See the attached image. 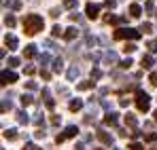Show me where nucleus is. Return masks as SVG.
I'll use <instances>...</instances> for the list:
<instances>
[{"instance_id":"obj_6","label":"nucleus","mask_w":157,"mask_h":150,"mask_svg":"<svg viewBox=\"0 0 157 150\" xmlns=\"http://www.w3.org/2000/svg\"><path fill=\"white\" fill-rule=\"evenodd\" d=\"M98 137H100V142H104V144H113V137H110L106 131H98Z\"/></svg>"},{"instance_id":"obj_2","label":"nucleus","mask_w":157,"mask_h":150,"mask_svg":"<svg viewBox=\"0 0 157 150\" xmlns=\"http://www.w3.org/2000/svg\"><path fill=\"white\" fill-rule=\"evenodd\" d=\"M149 104H151L149 95H147L144 91H140V89H138V93H136V106H138V110L147 112V110H149Z\"/></svg>"},{"instance_id":"obj_16","label":"nucleus","mask_w":157,"mask_h":150,"mask_svg":"<svg viewBox=\"0 0 157 150\" xmlns=\"http://www.w3.org/2000/svg\"><path fill=\"white\" fill-rule=\"evenodd\" d=\"M151 64H153V57H151V55H144V57H142V66H144V68H151Z\"/></svg>"},{"instance_id":"obj_27","label":"nucleus","mask_w":157,"mask_h":150,"mask_svg":"<svg viewBox=\"0 0 157 150\" xmlns=\"http://www.w3.org/2000/svg\"><path fill=\"white\" fill-rule=\"evenodd\" d=\"M149 80H151L153 87H157V74H151V76H149Z\"/></svg>"},{"instance_id":"obj_30","label":"nucleus","mask_w":157,"mask_h":150,"mask_svg":"<svg viewBox=\"0 0 157 150\" xmlns=\"http://www.w3.org/2000/svg\"><path fill=\"white\" fill-rule=\"evenodd\" d=\"M149 49H151V51H157V42H155V40H151V42H149Z\"/></svg>"},{"instance_id":"obj_37","label":"nucleus","mask_w":157,"mask_h":150,"mask_svg":"<svg viewBox=\"0 0 157 150\" xmlns=\"http://www.w3.org/2000/svg\"><path fill=\"white\" fill-rule=\"evenodd\" d=\"M26 85H28V89H32V91L36 89V82H32V80H30V82H26Z\"/></svg>"},{"instance_id":"obj_35","label":"nucleus","mask_w":157,"mask_h":150,"mask_svg":"<svg viewBox=\"0 0 157 150\" xmlns=\"http://www.w3.org/2000/svg\"><path fill=\"white\" fill-rule=\"evenodd\" d=\"M132 66V59H128V61H121V68H130Z\"/></svg>"},{"instance_id":"obj_15","label":"nucleus","mask_w":157,"mask_h":150,"mask_svg":"<svg viewBox=\"0 0 157 150\" xmlns=\"http://www.w3.org/2000/svg\"><path fill=\"white\" fill-rule=\"evenodd\" d=\"M104 61H106V64H115V61H117V55H115V53H106Z\"/></svg>"},{"instance_id":"obj_18","label":"nucleus","mask_w":157,"mask_h":150,"mask_svg":"<svg viewBox=\"0 0 157 150\" xmlns=\"http://www.w3.org/2000/svg\"><path fill=\"white\" fill-rule=\"evenodd\" d=\"M64 36H66V38H68V40H70V38H75V36H77V30H75V27H68V30H66V34H64Z\"/></svg>"},{"instance_id":"obj_29","label":"nucleus","mask_w":157,"mask_h":150,"mask_svg":"<svg viewBox=\"0 0 157 150\" xmlns=\"http://www.w3.org/2000/svg\"><path fill=\"white\" fill-rule=\"evenodd\" d=\"M144 140H149V142H153V140H157V133H149Z\"/></svg>"},{"instance_id":"obj_10","label":"nucleus","mask_w":157,"mask_h":150,"mask_svg":"<svg viewBox=\"0 0 157 150\" xmlns=\"http://www.w3.org/2000/svg\"><path fill=\"white\" fill-rule=\"evenodd\" d=\"M136 123H138V121H136V116H134V114H125V125L136 127Z\"/></svg>"},{"instance_id":"obj_34","label":"nucleus","mask_w":157,"mask_h":150,"mask_svg":"<svg viewBox=\"0 0 157 150\" xmlns=\"http://www.w3.org/2000/svg\"><path fill=\"white\" fill-rule=\"evenodd\" d=\"M130 150H142V146H140V144H136V142H134V144H132V146H130Z\"/></svg>"},{"instance_id":"obj_43","label":"nucleus","mask_w":157,"mask_h":150,"mask_svg":"<svg viewBox=\"0 0 157 150\" xmlns=\"http://www.w3.org/2000/svg\"><path fill=\"white\" fill-rule=\"evenodd\" d=\"M96 150H102V148H96Z\"/></svg>"},{"instance_id":"obj_21","label":"nucleus","mask_w":157,"mask_h":150,"mask_svg":"<svg viewBox=\"0 0 157 150\" xmlns=\"http://www.w3.org/2000/svg\"><path fill=\"white\" fill-rule=\"evenodd\" d=\"M21 104L24 106H30L32 104V95H21Z\"/></svg>"},{"instance_id":"obj_14","label":"nucleus","mask_w":157,"mask_h":150,"mask_svg":"<svg viewBox=\"0 0 157 150\" xmlns=\"http://www.w3.org/2000/svg\"><path fill=\"white\" fill-rule=\"evenodd\" d=\"M130 13H132V17H140V6H138V4H132Z\"/></svg>"},{"instance_id":"obj_32","label":"nucleus","mask_w":157,"mask_h":150,"mask_svg":"<svg viewBox=\"0 0 157 150\" xmlns=\"http://www.w3.org/2000/svg\"><path fill=\"white\" fill-rule=\"evenodd\" d=\"M2 110H4V112L11 110V101H4V104H2Z\"/></svg>"},{"instance_id":"obj_5","label":"nucleus","mask_w":157,"mask_h":150,"mask_svg":"<svg viewBox=\"0 0 157 150\" xmlns=\"http://www.w3.org/2000/svg\"><path fill=\"white\" fill-rule=\"evenodd\" d=\"M15 80H17V76L13 72H6V70L2 72V82H15Z\"/></svg>"},{"instance_id":"obj_36","label":"nucleus","mask_w":157,"mask_h":150,"mask_svg":"<svg viewBox=\"0 0 157 150\" xmlns=\"http://www.w3.org/2000/svg\"><path fill=\"white\" fill-rule=\"evenodd\" d=\"M115 4H117V2H115V0H106V6H108V9H113V6H115Z\"/></svg>"},{"instance_id":"obj_11","label":"nucleus","mask_w":157,"mask_h":150,"mask_svg":"<svg viewBox=\"0 0 157 150\" xmlns=\"http://www.w3.org/2000/svg\"><path fill=\"white\" fill-rule=\"evenodd\" d=\"M62 66H64L62 59H53V72H62Z\"/></svg>"},{"instance_id":"obj_28","label":"nucleus","mask_w":157,"mask_h":150,"mask_svg":"<svg viewBox=\"0 0 157 150\" xmlns=\"http://www.w3.org/2000/svg\"><path fill=\"white\" fill-rule=\"evenodd\" d=\"M59 34H62V27L55 25V27H53V36H59Z\"/></svg>"},{"instance_id":"obj_42","label":"nucleus","mask_w":157,"mask_h":150,"mask_svg":"<svg viewBox=\"0 0 157 150\" xmlns=\"http://www.w3.org/2000/svg\"><path fill=\"white\" fill-rule=\"evenodd\" d=\"M153 116H155V121H157V110H155V114H153Z\"/></svg>"},{"instance_id":"obj_33","label":"nucleus","mask_w":157,"mask_h":150,"mask_svg":"<svg viewBox=\"0 0 157 150\" xmlns=\"http://www.w3.org/2000/svg\"><path fill=\"white\" fill-rule=\"evenodd\" d=\"M34 135H36V137H38V140H40V137H45V131H43V129H38V131H36V133H34Z\"/></svg>"},{"instance_id":"obj_19","label":"nucleus","mask_w":157,"mask_h":150,"mask_svg":"<svg viewBox=\"0 0 157 150\" xmlns=\"http://www.w3.org/2000/svg\"><path fill=\"white\" fill-rule=\"evenodd\" d=\"M81 108H83V101L81 100H75L72 104H70V110H81Z\"/></svg>"},{"instance_id":"obj_40","label":"nucleus","mask_w":157,"mask_h":150,"mask_svg":"<svg viewBox=\"0 0 157 150\" xmlns=\"http://www.w3.org/2000/svg\"><path fill=\"white\" fill-rule=\"evenodd\" d=\"M24 150H40V148H36V146H32V144H28V146H26Z\"/></svg>"},{"instance_id":"obj_25","label":"nucleus","mask_w":157,"mask_h":150,"mask_svg":"<svg viewBox=\"0 0 157 150\" xmlns=\"http://www.w3.org/2000/svg\"><path fill=\"white\" fill-rule=\"evenodd\" d=\"M100 76H102V72H100L98 68H96V70H91V78H100Z\"/></svg>"},{"instance_id":"obj_13","label":"nucleus","mask_w":157,"mask_h":150,"mask_svg":"<svg viewBox=\"0 0 157 150\" xmlns=\"http://www.w3.org/2000/svg\"><path fill=\"white\" fill-rule=\"evenodd\" d=\"M24 53H26V57H34V55H36V47H34V45H30V47H26Z\"/></svg>"},{"instance_id":"obj_8","label":"nucleus","mask_w":157,"mask_h":150,"mask_svg":"<svg viewBox=\"0 0 157 150\" xmlns=\"http://www.w3.org/2000/svg\"><path fill=\"white\" fill-rule=\"evenodd\" d=\"M77 133H78V129H77V127H75V125L66 127V131H64V135H66V137H75Z\"/></svg>"},{"instance_id":"obj_20","label":"nucleus","mask_w":157,"mask_h":150,"mask_svg":"<svg viewBox=\"0 0 157 150\" xmlns=\"http://www.w3.org/2000/svg\"><path fill=\"white\" fill-rule=\"evenodd\" d=\"M77 76H78V68H70V70H68V78H70V80H75Z\"/></svg>"},{"instance_id":"obj_7","label":"nucleus","mask_w":157,"mask_h":150,"mask_svg":"<svg viewBox=\"0 0 157 150\" xmlns=\"http://www.w3.org/2000/svg\"><path fill=\"white\" fill-rule=\"evenodd\" d=\"M104 123L106 125H117V114H115V112H108L106 119H104Z\"/></svg>"},{"instance_id":"obj_31","label":"nucleus","mask_w":157,"mask_h":150,"mask_svg":"<svg viewBox=\"0 0 157 150\" xmlns=\"http://www.w3.org/2000/svg\"><path fill=\"white\" fill-rule=\"evenodd\" d=\"M9 64H11V66H17V64H19V59H17V57H11V59H9Z\"/></svg>"},{"instance_id":"obj_38","label":"nucleus","mask_w":157,"mask_h":150,"mask_svg":"<svg viewBox=\"0 0 157 150\" xmlns=\"http://www.w3.org/2000/svg\"><path fill=\"white\" fill-rule=\"evenodd\" d=\"M142 32H151V24H144V25H142Z\"/></svg>"},{"instance_id":"obj_22","label":"nucleus","mask_w":157,"mask_h":150,"mask_svg":"<svg viewBox=\"0 0 157 150\" xmlns=\"http://www.w3.org/2000/svg\"><path fill=\"white\" fill-rule=\"evenodd\" d=\"M91 87H94V82H81L77 89H81V91H83V89H91Z\"/></svg>"},{"instance_id":"obj_12","label":"nucleus","mask_w":157,"mask_h":150,"mask_svg":"<svg viewBox=\"0 0 157 150\" xmlns=\"http://www.w3.org/2000/svg\"><path fill=\"white\" fill-rule=\"evenodd\" d=\"M4 137H6V140H15V137H17V131H15V129H6V131H4Z\"/></svg>"},{"instance_id":"obj_26","label":"nucleus","mask_w":157,"mask_h":150,"mask_svg":"<svg viewBox=\"0 0 157 150\" xmlns=\"http://www.w3.org/2000/svg\"><path fill=\"white\" fill-rule=\"evenodd\" d=\"M136 51V45H125V53H134Z\"/></svg>"},{"instance_id":"obj_41","label":"nucleus","mask_w":157,"mask_h":150,"mask_svg":"<svg viewBox=\"0 0 157 150\" xmlns=\"http://www.w3.org/2000/svg\"><path fill=\"white\" fill-rule=\"evenodd\" d=\"M75 150H83V146H81V144H77V146H75Z\"/></svg>"},{"instance_id":"obj_24","label":"nucleus","mask_w":157,"mask_h":150,"mask_svg":"<svg viewBox=\"0 0 157 150\" xmlns=\"http://www.w3.org/2000/svg\"><path fill=\"white\" fill-rule=\"evenodd\" d=\"M4 24H6V25H11V27H13V25H15V19H13V17L9 15V17H4Z\"/></svg>"},{"instance_id":"obj_9","label":"nucleus","mask_w":157,"mask_h":150,"mask_svg":"<svg viewBox=\"0 0 157 150\" xmlns=\"http://www.w3.org/2000/svg\"><path fill=\"white\" fill-rule=\"evenodd\" d=\"M4 45L11 47V49H15V47H17V38H15V36H6V38H4Z\"/></svg>"},{"instance_id":"obj_17","label":"nucleus","mask_w":157,"mask_h":150,"mask_svg":"<svg viewBox=\"0 0 157 150\" xmlns=\"http://www.w3.org/2000/svg\"><path fill=\"white\" fill-rule=\"evenodd\" d=\"M17 121L26 125V123H28V121H30V119H28V114H26V112H17Z\"/></svg>"},{"instance_id":"obj_23","label":"nucleus","mask_w":157,"mask_h":150,"mask_svg":"<svg viewBox=\"0 0 157 150\" xmlns=\"http://www.w3.org/2000/svg\"><path fill=\"white\" fill-rule=\"evenodd\" d=\"M64 4H66V9H75L77 6V0H66Z\"/></svg>"},{"instance_id":"obj_39","label":"nucleus","mask_w":157,"mask_h":150,"mask_svg":"<svg viewBox=\"0 0 157 150\" xmlns=\"http://www.w3.org/2000/svg\"><path fill=\"white\" fill-rule=\"evenodd\" d=\"M53 106H55V101H53V100H49V97H47V108H53Z\"/></svg>"},{"instance_id":"obj_1","label":"nucleus","mask_w":157,"mask_h":150,"mask_svg":"<svg viewBox=\"0 0 157 150\" xmlns=\"http://www.w3.org/2000/svg\"><path fill=\"white\" fill-rule=\"evenodd\" d=\"M43 25H45V21L40 15H26V19H24V30L28 36H34L36 32H40Z\"/></svg>"},{"instance_id":"obj_4","label":"nucleus","mask_w":157,"mask_h":150,"mask_svg":"<svg viewBox=\"0 0 157 150\" xmlns=\"http://www.w3.org/2000/svg\"><path fill=\"white\" fill-rule=\"evenodd\" d=\"M85 11H87V17H89V19H96V17H98V13H100V6H98V4H94V2H89V4L85 6Z\"/></svg>"},{"instance_id":"obj_3","label":"nucleus","mask_w":157,"mask_h":150,"mask_svg":"<svg viewBox=\"0 0 157 150\" xmlns=\"http://www.w3.org/2000/svg\"><path fill=\"white\" fill-rule=\"evenodd\" d=\"M115 38H140V32H136V30H119V32H115Z\"/></svg>"}]
</instances>
